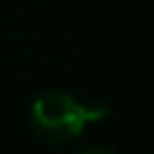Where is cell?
Segmentation results:
<instances>
[{
	"instance_id": "1",
	"label": "cell",
	"mask_w": 154,
	"mask_h": 154,
	"mask_svg": "<svg viewBox=\"0 0 154 154\" xmlns=\"http://www.w3.org/2000/svg\"><path fill=\"white\" fill-rule=\"evenodd\" d=\"M105 116V105L82 103L69 93L51 90L38 95L31 105V126L49 144H67L82 134V128Z\"/></svg>"
}]
</instances>
